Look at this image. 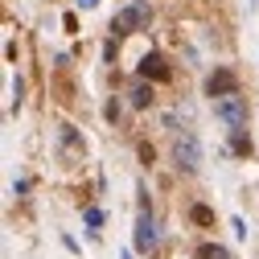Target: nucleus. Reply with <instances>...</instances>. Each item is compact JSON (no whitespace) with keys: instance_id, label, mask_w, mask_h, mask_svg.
Wrapping results in <instances>:
<instances>
[{"instance_id":"1","label":"nucleus","mask_w":259,"mask_h":259,"mask_svg":"<svg viewBox=\"0 0 259 259\" xmlns=\"http://www.w3.org/2000/svg\"><path fill=\"white\" fill-rule=\"evenodd\" d=\"M173 160H177L181 173H198V169H202V144H198V136L181 132V136L173 140Z\"/></svg>"},{"instance_id":"2","label":"nucleus","mask_w":259,"mask_h":259,"mask_svg":"<svg viewBox=\"0 0 259 259\" xmlns=\"http://www.w3.org/2000/svg\"><path fill=\"white\" fill-rule=\"evenodd\" d=\"M148 21H152V9L144 5V0H136V5H127L123 13H115L111 33H136V29H144Z\"/></svg>"},{"instance_id":"3","label":"nucleus","mask_w":259,"mask_h":259,"mask_svg":"<svg viewBox=\"0 0 259 259\" xmlns=\"http://www.w3.org/2000/svg\"><path fill=\"white\" fill-rule=\"evenodd\" d=\"M206 95H210V99H231V95H239V74L231 66H218L206 78Z\"/></svg>"},{"instance_id":"4","label":"nucleus","mask_w":259,"mask_h":259,"mask_svg":"<svg viewBox=\"0 0 259 259\" xmlns=\"http://www.w3.org/2000/svg\"><path fill=\"white\" fill-rule=\"evenodd\" d=\"M214 115H218L222 123H231V127H243L247 115H251V107H247V99L231 95V99H214Z\"/></svg>"},{"instance_id":"5","label":"nucleus","mask_w":259,"mask_h":259,"mask_svg":"<svg viewBox=\"0 0 259 259\" xmlns=\"http://www.w3.org/2000/svg\"><path fill=\"white\" fill-rule=\"evenodd\" d=\"M140 74L152 78V82H165L169 78V66H165V58H160V54H144L140 58Z\"/></svg>"},{"instance_id":"6","label":"nucleus","mask_w":259,"mask_h":259,"mask_svg":"<svg viewBox=\"0 0 259 259\" xmlns=\"http://www.w3.org/2000/svg\"><path fill=\"white\" fill-rule=\"evenodd\" d=\"M152 243H156V231H152V218H148V214H140V222H136V247H140V251H148Z\"/></svg>"},{"instance_id":"7","label":"nucleus","mask_w":259,"mask_h":259,"mask_svg":"<svg viewBox=\"0 0 259 259\" xmlns=\"http://www.w3.org/2000/svg\"><path fill=\"white\" fill-rule=\"evenodd\" d=\"M127 99H132V107H152V87L148 82H136L132 91H127Z\"/></svg>"},{"instance_id":"8","label":"nucleus","mask_w":259,"mask_h":259,"mask_svg":"<svg viewBox=\"0 0 259 259\" xmlns=\"http://www.w3.org/2000/svg\"><path fill=\"white\" fill-rule=\"evenodd\" d=\"M198 259H231V251L218 247V243H202L198 247Z\"/></svg>"},{"instance_id":"9","label":"nucleus","mask_w":259,"mask_h":259,"mask_svg":"<svg viewBox=\"0 0 259 259\" xmlns=\"http://www.w3.org/2000/svg\"><path fill=\"white\" fill-rule=\"evenodd\" d=\"M189 218H193V226H214V210L210 206H193Z\"/></svg>"},{"instance_id":"10","label":"nucleus","mask_w":259,"mask_h":259,"mask_svg":"<svg viewBox=\"0 0 259 259\" xmlns=\"http://www.w3.org/2000/svg\"><path fill=\"white\" fill-rule=\"evenodd\" d=\"M231 148H235L239 156H251V140H247L243 132H235V136H231Z\"/></svg>"},{"instance_id":"11","label":"nucleus","mask_w":259,"mask_h":259,"mask_svg":"<svg viewBox=\"0 0 259 259\" xmlns=\"http://www.w3.org/2000/svg\"><path fill=\"white\" fill-rule=\"evenodd\" d=\"M140 160H144V165H152V160H156V148H152V144H140Z\"/></svg>"},{"instance_id":"12","label":"nucleus","mask_w":259,"mask_h":259,"mask_svg":"<svg viewBox=\"0 0 259 259\" xmlns=\"http://www.w3.org/2000/svg\"><path fill=\"white\" fill-rule=\"evenodd\" d=\"M103 115H107V119H111V123H115V119H119V103H115V99H111V103H107V111H103Z\"/></svg>"}]
</instances>
